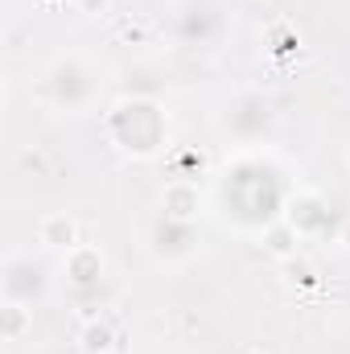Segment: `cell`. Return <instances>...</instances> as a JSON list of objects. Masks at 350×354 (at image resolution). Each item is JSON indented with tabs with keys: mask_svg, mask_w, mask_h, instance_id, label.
Returning <instances> with one entry per match:
<instances>
[{
	"mask_svg": "<svg viewBox=\"0 0 350 354\" xmlns=\"http://www.w3.org/2000/svg\"><path fill=\"white\" fill-rule=\"evenodd\" d=\"M107 136L111 145L124 153V157H136V161H149L165 149L169 140V120L161 111L157 99L149 95H132V99H120L107 115Z\"/></svg>",
	"mask_w": 350,
	"mask_h": 354,
	"instance_id": "1",
	"label": "cell"
},
{
	"mask_svg": "<svg viewBox=\"0 0 350 354\" xmlns=\"http://www.w3.org/2000/svg\"><path fill=\"white\" fill-rule=\"evenodd\" d=\"M42 91H46L50 107H58L66 115H83L99 95V75L83 54H58L42 75Z\"/></svg>",
	"mask_w": 350,
	"mask_h": 354,
	"instance_id": "2",
	"label": "cell"
},
{
	"mask_svg": "<svg viewBox=\"0 0 350 354\" xmlns=\"http://www.w3.org/2000/svg\"><path fill=\"white\" fill-rule=\"evenodd\" d=\"M169 25H174L177 46L210 50L227 37V8H223V0H177Z\"/></svg>",
	"mask_w": 350,
	"mask_h": 354,
	"instance_id": "3",
	"label": "cell"
},
{
	"mask_svg": "<svg viewBox=\"0 0 350 354\" xmlns=\"http://www.w3.org/2000/svg\"><path fill=\"white\" fill-rule=\"evenodd\" d=\"M223 132L239 145H252L264 140L272 128H276V103L264 95V91H239L235 99H227L223 115H219Z\"/></svg>",
	"mask_w": 350,
	"mask_h": 354,
	"instance_id": "4",
	"label": "cell"
},
{
	"mask_svg": "<svg viewBox=\"0 0 350 354\" xmlns=\"http://www.w3.org/2000/svg\"><path fill=\"white\" fill-rule=\"evenodd\" d=\"M149 252L157 264H185L198 256V227L185 218L157 214V223L149 227Z\"/></svg>",
	"mask_w": 350,
	"mask_h": 354,
	"instance_id": "5",
	"label": "cell"
},
{
	"mask_svg": "<svg viewBox=\"0 0 350 354\" xmlns=\"http://www.w3.org/2000/svg\"><path fill=\"white\" fill-rule=\"evenodd\" d=\"M46 284H50V276H46V264L42 260H33L25 252H17V256L4 260V272H0L4 301H17V305H29L33 309L46 297Z\"/></svg>",
	"mask_w": 350,
	"mask_h": 354,
	"instance_id": "6",
	"label": "cell"
},
{
	"mask_svg": "<svg viewBox=\"0 0 350 354\" xmlns=\"http://www.w3.org/2000/svg\"><path fill=\"white\" fill-rule=\"evenodd\" d=\"M284 223L301 235V239H317L330 231V202L317 194V189H297L288 202H284Z\"/></svg>",
	"mask_w": 350,
	"mask_h": 354,
	"instance_id": "7",
	"label": "cell"
},
{
	"mask_svg": "<svg viewBox=\"0 0 350 354\" xmlns=\"http://www.w3.org/2000/svg\"><path fill=\"white\" fill-rule=\"evenodd\" d=\"M103 272H107V260L95 243H79V248L62 252V276L75 292H95L103 284Z\"/></svg>",
	"mask_w": 350,
	"mask_h": 354,
	"instance_id": "8",
	"label": "cell"
},
{
	"mask_svg": "<svg viewBox=\"0 0 350 354\" xmlns=\"http://www.w3.org/2000/svg\"><path fill=\"white\" fill-rule=\"evenodd\" d=\"M37 243L50 248V252H71V248H79L83 239H79V223H75V214H66V210H50V214H42V218H37Z\"/></svg>",
	"mask_w": 350,
	"mask_h": 354,
	"instance_id": "9",
	"label": "cell"
},
{
	"mask_svg": "<svg viewBox=\"0 0 350 354\" xmlns=\"http://www.w3.org/2000/svg\"><path fill=\"white\" fill-rule=\"evenodd\" d=\"M198 206H202V194H198V185H194L190 177H174V181L161 189V214H169V218L194 223V218H198Z\"/></svg>",
	"mask_w": 350,
	"mask_h": 354,
	"instance_id": "10",
	"label": "cell"
},
{
	"mask_svg": "<svg viewBox=\"0 0 350 354\" xmlns=\"http://www.w3.org/2000/svg\"><path fill=\"white\" fill-rule=\"evenodd\" d=\"M120 342V334H116V322L111 317H87L83 326H79V351L83 354H111V351H120L116 346Z\"/></svg>",
	"mask_w": 350,
	"mask_h": 354,
	"instance_id": "11",
	"label": "cell"
},
{
	"mask_svg": "<svg viewBox=\"0 0 350 354\" xmlns=\"http://www.w3.org/2000/svg\"><path fill=\"white\" fill-rule=\"evenodd\" d=\"M260 243L268 256H276V260H288V256H297V243H301V235L284 223V214L280 218H272L268 227L260 231Z\"/></svg>",
	"mask_w": 350,
	"mask_h": 354,
	"instance_id": "12",
	"label": "cell"
},
{
	"mask_svg": "<svg viewBox=\"0 0 350 354\" xmlns=\"http://www.w3.org/2000/svg\"><path fill=\"white\" fill-rule=\"evenodd\" d=\"M29 334H33V309L17 305V301H4V309H0V338L4 342H25Z\"/></svg>",
	"mask_w": 350,
	"mask_h": 354,
	"instance_id": "13",
	"label": "cell"
},
{
	"mask_svg": "<svg viewBox=\"0 0 350 354\" xmlns=\"http://www.w3.org/2000/svg\"><path fill=\"white\" fill-rule=\"evenodd\" d=\"M21 169H29V174L46 177V157H42L37 149H25V153H21Z\"/></svg>",
	"mask_w": 350,
	"mask_h": 354,
	"instance_id": "14",
	"label": "cell"
},
{
	"mask_svg": "<svg viewBox=\"0 0 350 354\" xmlns=\"http://www.w3.org/2000/svg\"><path fill=\"white\" fill-rule=\"evenodd\" d=\"M79 8L87 17H99V12H107V0H79Z\"/></svg>",
	"mask_w": 350,
	"mask_h": 354,
	"instance_id": "15",
	"label": "cell"
},
{
	"mask_svg": "<svg viewBox=\"0 0 350 354\" xmlns=\"http://www.w3.org/2000/svg\"><path fill=\"white\" fill-rule=\"evenodd\" d=\"M338 243L350 252V218H342V227H338Z\"/></svg>",
	"mask_w": 350,
	"mask_h": 354,
	"instance_id": "16",
	"label": "cell"
},
{
	"mask_svg": "<svg viewBox=\"0 0 350 354\" xmlns=\"http://www.w3.org/2000/svg\"><path fill=\"white\" fill-rule=\"evenodd\" d=\"M243 354H264V351H260V346H252V351H243Z\"/></svg>",
	"mask_w": 350,
	"mask_h": 354,
	"instance_id": "17",
	"label": "cell"
},
{
	"mask_svg": "<svg viewBox=\"0 0 350 354\" xmlns=\"http://www.w3.org/2000/svg\"><path fill=\"white\" fill-rule=\"evenodd\" d=\"M347 165H350V145H347Z\"/></svg>",
	"mask_w": 350,
	"mask_h": 354,
	"instance_id": "18",
	"label": "cell"
},
{
	"mask_svg": "<svg viewBox=\"0 0 350 354\" xmlns=\"http://www.w3.org/2000/svg\"><path fill=\"white\" fill-rule=\"evenodd\" d=\"M111 354H124V351H111Z\"/></svg>",
	"mask_w": 350,
	"mask_h": 354,
	"instance_id": "19",
	"label": "cell"
}]
</instances>
